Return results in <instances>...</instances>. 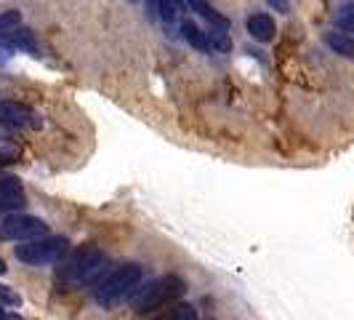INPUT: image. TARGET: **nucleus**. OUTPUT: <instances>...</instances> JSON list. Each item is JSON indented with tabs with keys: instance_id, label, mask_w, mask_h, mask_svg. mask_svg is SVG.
<instances>
[{
	"instance_id": "obj_1",
	"label": "nucleus",
	"mask_w": 354,
	"mask_h": 320,
	"mask_svg": "<svg viewBox=\"0 0 354 320\" xmlns=\"http://www.w3.org/2000/svg\"><path fill=\"white\" fill-rule=\"evenodd\" d=\"M144 278V269L139 265H133V262H128V265H120L115 272H109L102 283L93 288V299L99 307H115V304H120L136 288V285L142 283Z\"/></svg>"
},
{
	"instance_id": "obj_2",
	"label": "nucleus",
	"mask_w": 354,
	"mask_h": 320,
	"mask_svg": "<svg viewBox=\"0 0 354 320\" xmlns=\"http://www.w3.org/2000/svg\"><path fill=\"white\" fill-rule=\"evenodd\" d=\"M104 267V254L96 246H80L70 259L59 269V283L77 288V285L88 283L91 278Z\"/></svg>"
},
{
	"instance_id": "obj_3",
	"label": "nucleus",
	"mask_w": 354,
	"mask_h": 320,
	"mask_svg": "<svg viewBox=\"0 0 354 320\" xmlns=\"http://www.w3.org/2000/svg\"><path fill=\"white\" fill-rule=\"evenodd\" d=\"M67 238L62 235H40V238H32V240H21L14 254H17L19 262L30 267H46L59 262L64 254H67Z\"/></svg>"
},
{
	"instance_id": "obj_4",
	"label": "nucleus",
	"mask_w": 354,
	"mask_h": 320,
	"mask_svg": "<svg viewBox=\"0 0 354 320\" xmlns=\"http://www.w3.org/2000/svg\"><path fill=\"white\" fill-rule=\"evenodd\" d=\"M184 291H187V283H184L178 275H162L158 281L147 283L142 291L136 294L133 310H136V312L160 310V307H165V304L176 302L178 296H184Z\"/></svg>"
},
{
	"instance_id": "obj_5",
	"label": "nucleus",
	"mask_w": 354,
	"mask_h": 320,
	"mask_svg": "<svg viewBox=\"0 0 354 320\" xmlns=\"http://www.w3.org/2000/svg\"><path fill=\"white\" fill-rule=\"evenodd\" d=\"M40 235H48V224L37 216H30V213H8L3 222H0V238L3 240H32V238H40Z\"/></svg>"
},
{
	"instance_id": "obj_6",
	"label": "nucleus",
	"mask_w": 354,
	"mask_h": 320,
	"mask_svg": "<svg viewBox=\"0 0 354 320\" xmlns=\"http://www.w3.org/2000/svg\"><path fill=\"white\" fill-rule=\"evenodd\" d=\"M0 125L11 128H40V118L32 107L19 102H0Z\"/></svg>"
},
{
	"instance_id": "obj_7",
	"label": "nucleus",
	"mask_w": 354,
	"mask_h": 320,
	"mask_svg": "<svg viewBox=\"0 0 354 320\" xmlns=\"http://www.w3.org/2000/svg\"><path fill=\"white\" fill-rule=\"evenodd\" d=\"M27 206V195H24V187L17 177H8V174H0V208H11L19 211Z\"/></svg>"
},
{
	"instance_id": "obj_8",
	"label": "nucleus",
	"mask_w": 354,
	"mask_h": 320,
	"mask_svg": "<svg viewBox=\"0 0 354 320\" xmlns=\"http://www.w3.org/2000/svg\"><path fill=\"white\" fill-rule=\"evenodd\" d=\"M248 33H250V37L259 40V43L274 40V33H277L274 19L269 17V14H253V17H248Z\"/></svg>"
},
{
	"instance_id": "obj_9",
	"label": "nucleus",
	"mask_w": 354,
	"mask_h": 320,
	"mask_svg": "<svg viewBox=\"0 0 354 320\" xmlns=\"http://www.w3.org/2000/svg\"><path fill=\"white\" fill-rule=\"evenodd\" d=\"M325 43H328V48L338 56H344V59H354V37L349 33H338V30H330V33H325Z\"/></svg>"
},
{
	"instance_id": "obj_10",
	"label": "nucleus",
	"mask_w": 354,
	"mask_h": 320,
	"mask_svg": "<svg viewBox=\"0 0 354 320\" xmlns=\"http://www.w3.org/2000/svg\"><path fill=\"white\" fill-rule=\"evenodd\" d=\"M181 35H184V40H187L192 48H197V51H211V40H208V33H203V30L197 27L195 21L184 19V21H181Z\"/></svg>"
},
{
	"instance_id": "obj_11",
	"label": "nucleus",
	"mask_w": 354,
	"mask_h": 320,
	"mask_svg": "<svg viewBox=\"0 0 354 320\" xmlns=\"http://www.w3.org/2000/svg\"><path fill=\"white\" fill-rule=\"evenodd\" d=\"M187 3H189V8H192V11H197L203 19H208V21H211V27H221V30H227V27H230V19L224 17V14H218L208 0H187Z\"/></svg>"
},
{
	"instance_id": "obj_12",
	"label": "nucleus",
	"mask_w": 354,
	"mask_h": 320,
	"mask_svg": "<svg viewBox=\"0 0 354 320\" xmlns=\"http://www.w3.org/2000/svg\"><path fill=\"white\" fill-rule=\"evenodd\" d=\"M8 40H11L17 48L32 53V56L40 53V48H37V43H35V35H32V30H27V27H14V30H8Z\"/></svg>"
},
{
	"instance_id": "obj_13",
	"label": "nucleus",
	"mask_w": 354,
	"mask_h": 320,
	"mask_svg": "<svg viewBox=\"0 0 354 320\" xmlns=\"http://www.w3.org/2000/svg\"><path fill=\"white\" fill-rule=\"evenodd\" d=\"M152 320H200V318H197V310L192 304H176L168 312H162V315H158V318Z\"/></svg>"
},
{
	"instance_id": "obj_14",
	"label": "nucleus",
	"mask_w": 354,
	"mask_h": 320,
	"mask_svg": "<svg viewBox=\"0 0 354 320\" xmlns=\"http://www.w3.org/2000/svg\"><path fill=\"white\" fill-rule=\"evenodd\" d=\"M336 21L344 33H354V3H346V6L338 8Z\"/></svg>"
},
{
	"instance_id": "obj_15",
	"label": "nucleus",
	"mask_w": 354,
	"mask_h": 320,
	"mask_svg": "<svg viewBox=\"0 0 354 320\" xmlns=\"http://www.w3.org/2000/svg\"><path fill=\"white\" fill-rule=\"evenodd\" d=\"M208 40H211V48H218V51H230L232 48V40L224 35V30H221V27H211Z\"/></svg>"
},
{
	"instance_id": "obj_16",
	"label": "nucleus",
	"mask_w": 354,
	"mask_h": 320,
	"mask_svg": "<svg viewBox=\"0 0 354 320\" xmlns=\"http://www.w3.org/2000/svg\"><path fill=\"white\" fill-rule=\"evenodd\" d=\"M19 21H21L19 11H6V14H0V30H3V33H8V30L19 27Z\"/></svg>"
},
{
	"instance_id": "obj_17",
	"label": "nucleus",
	"mask_w": 354,
	"mask_h": 320,
	"mask_svg": "<svg viewBox=\"0 0 354 320\" xmlns=\"http://www.w3.org/2000/svg\"><path fill=\"white\" fill-rule=\"evenodd\" d=\"M14 160H19V150H14V147H0V166L3 163H14Z\"/></svg>"
},
{
	"instance_id": "obj_18",
	"label": "nucleus",
	"mask_w": 354,
	"mask_h": 320,
	"mask_svg": "<svg viewBox=\"0 0 354 320\" xmlns=\"http://www.w3.org/2000/svg\"><path fill=\"white\" fill-rule=\"evenodd\" d=\"M0 302L6 304H19V296L8 288V285H0Z\"/></svg>"
},
{
	"instance_id": "obj_19",
	"label": "nucleus",
	"mask_w": 354,
	"mask_h": 320,
	"mask_svg": "<svg viewBox=\"0 0 354 320\" xmlns=\"http://www.w3.org/2000/svg\"><path fill=\"white\" fill-rule=\"evenodd\" d=\"M147 8L149 14H160V0H147Z\"/></svg>"
},
{
	"instance_id": "obj_20",
	"label": "nucleus",
	"mask_w": 354,
	"mask_h": 320,
	"mask_svg": "<svg viewBox=\"0 0 354 320\" xmlns=\"http://www.w3.org/2000/svg\"><path fill=\"white\" fill-rule=\"evenodd\" d=\"M269 3H272V6H277L280 11H288V0H269Z\"/></svg>"
},
{
	"instance_id": "obj_21",
	"label": "nucleus",
	"mask_w": 354,
	"mask_h": 320,
	"mask_svg": "<svg viewBox=\"0 0 354 320\" xmlns=\"http://www.w3.org/2000/svg\"><path fill=\"white\" fill-rule=\"evenodd\" d=\"M6 272H8V267H6V262L0 259V275H6Z\"/></svg>"
},
{
	"instance_id": "obj_22",
	"label": "nucleus",
	"mask_w": 354,
	"mask_h": 320,
	"mask_svg": "<svg viewBox=\"0 0 354 320\" xmlns=\"http://www.w3.org/2000/svg\"><path fill=\"white\" fill-rule=\"evenodd\" d=\"M0 320H8V315H6V310H3V304H0Z\"/></svg>"
},
{
	"instance_id": "obj_23",
	"label": "nucleus",
	"mask_w": 354,
	"mask_h": 320,
	"mask_svg": "<svg viewBox=\"0 0 354 320\" xmlns=\"http://www.w3.org/2000/svg\"><path fill=\"white\" fill-rule=\"evenodd\" d=\"M131 3H136V0H131Z\"/></svg>"
}]
</instances>
